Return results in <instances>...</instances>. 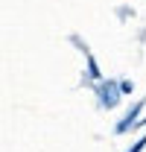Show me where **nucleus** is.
<instances>
[{
  "label": "nucleus",
  "mask_w": 146,
  "mask_h": 152,
  "mask_svg": "<svg viewBox=\"0 0 146 152\" xmlns=\"http://www.w3.org/2000/svg\"><path fill=\"white\" fill-rule=\"evenodd\" d=\"M120 94H123V85H114V82L99 85V102H102L105 108H114V105L120 102Z\"/></svg>",
  "instance_id": "f257e3e1"
},
{
  "label": "nucleus",
  "mask_w": 146,
  "mask_h": 152,
  "mask_svg": "<svg viewBox=\"0 0 146 152\" xmlns=\"http://www.w3.org/2000/svg\"><path fill=\"white\" fill-rule=\"evenodd\" d=\"M137 114H140V105H134V108H131V111L126 114V120H123V123L117 126V132H126L128 126H134V123H137Z\"/></svg>",
  "instance_id": "f03ea898"
},
{
  "label": "nucleus",
  "mask_w": 146,
  "mask_h": 152,
  "mask_svg": "<svg viewBox=\"0 0 146 152\" xmlns=\"http://www.w3.org/2000/svg\"><path fill=\"white\" fill-rule=\"evenodd\" d=\"M143 146H146V137H140V140H137V143H134L128 152H143Z\"/></svg>",
  "instance_id": "7ed1b4c3"
}]
</instances>
